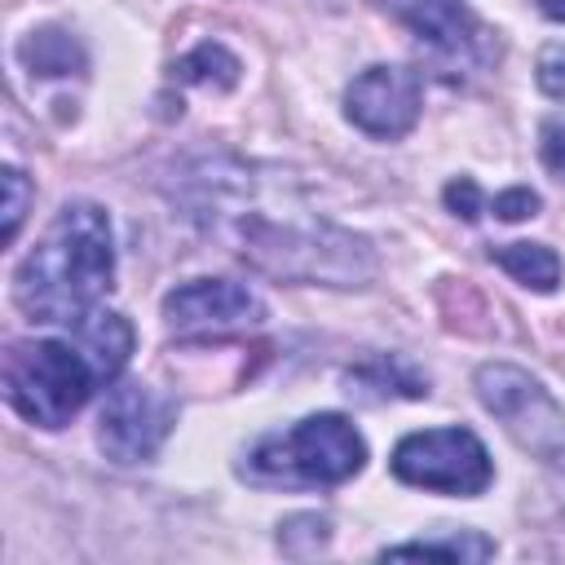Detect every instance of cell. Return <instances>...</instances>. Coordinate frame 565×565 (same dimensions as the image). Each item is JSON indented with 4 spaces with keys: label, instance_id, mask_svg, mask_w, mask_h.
Returning <instances> with one entry per match:
<instances>
[{
    "label": "cell",
    "instance_id": "cell-1",
    "mask_svg": "<svg viewBox=\"0 0 565 565\" xmlns=\"http://www.w3.org/2000/svg\"><path fill=\"white\" fill-rule=\"evenodd\" d=\"M185 203L207 234L225 238L243 260L274 278L327 287H358L371 278L375 260L366 238L335 230L296 194H282L278 203L243 163H199Z\"/></svg>",
    "mask_w": 565,
    "mask_h": 565
},
{
    "label": "cell",
    "instance_id": "cell-2",
    "mask_svg": "<svg viewBox=\"0 0 565 565\" xmlns=\"http://www.w3.org/2000/svg\"><path fill=\"white\" fill-rule=\"evenodd\" d=\"M115 278L110 216L97 203H66L13 269V300L35 322H75Z\"/></svg>",
    "mask_w": 565,
    "mask_h": 565
},
{
    "label": "cell",
    "instance_id": "cell-3",
    "mask_svg": "<svg viewBox=\"0 0 565 565\" xmlns=\"http://www.w3.org/2000/svg\"><path fill=\"white\" fill-rule=\"evenodd\" d=\"M366 463V441L344 415H309L247 450L243 477L256 486H340Z\"/></svg>",
    "mask_w": 565,
    "mask_h": 565
},
{
    "label": "cell",
    "instance_id": "cell-4",
    "mask_svg": "<svg viewBox=\"0 0 565 565\" xmlns=\"http://www.w3.org/2000/svg\"><path fill=\"white\" fill-rule=\"evenodd\" d=\"M93 384L97 371L75 340H22L4 353V402L40 428L71 424Z\"/></svg>",
    "mask_w": 565,
    "mask_h": 565
},
{
    "label": "cell",
    "instance_id": "cell-5",
    "mask_svg": "<svg viewBox=\"0 0 565 565\" xmlns=\"http://www.w3.org/2000/svg\"><path fill=\"white\" fill-rule=\"evenodd\" d=\"M477 397L494 419H503V428L530 455L547 463L565 459V411L530 371L508 362H486L477 371Z\"/></svg>",
    "mask_w": 565,
    "mask_h": 565
},
{
    "label": "cell",
    "instance_id": "cell-6",
    "mask_svg": "<svg viewBox=\"0 0 565 565\" xmlns=\"http://www.w3.org/2000/svg\"><path fill=\"white\" fill-rule=\"evenodd\" d=\"M393 477L419 490H437V494H481L494 477L490 455L481 446L477 433L468 428H428V433H411L393 446L388 459Z\"/></svg>",
    "mask_w": 565,
    "mask_h": 565
},
{
    "label": "cell",
    "instance_id": "cell-7",
    "mask_svg": "<svg viewBox=\"0 0 565 565\" xmlns=\"http://www.w3.org/2000/svg\"><path fill=\"white\" fill-rule=\"evenodd\" d=\"M380 4L393 18H402L415 31V40L428 49V57L441 62L450 75L481 71L499 53L494 35L477 22V13L463 0H380Z\"/></svg>",
    "mask_w": 565,
    "mask_h": 565
},
{
    "label": "cell",
    "instance_id": "cell-8",
    "mask_svg": "<svg viewBox=\"0 0 565 565\" xmlns=\"http://www.w3.org/2000/svg\"><path fill=\"white\" fill-rule=\"evenodd\" d=\"M172 424H177V406L163 393H154L146 384H119L102 402L97 446L115 463H141L163 446Z\"/></svg>",
    "mask_w": 565,
    "mask_h": 565
},
{
    "label": "cell",
    "instance_id": "cell-9",
    "mask_svg": "<svg viewBox=\"0 0 565 565\" xmlns=\"http://www.w3.org/2000/svg\"><path fill=\"white\" fill-rule=\"evenodd\" d=\"M419 75L406 66H366L344 88V115L375 141H397L419 119Z\"/></svg>",
    "mask_w": 565,
    "mask_h": 565
},
{
    "label": "cell",
    "instance_id": "cell-10",
    "mask_svg": "<svg viewBox=\"0 0 565 565\" xmlns=\"http://www.w3.org/2000/svg\"><path fill=\"white\" fill-rule=\"evenodd\" d=\"M163 318L177 335H225V331L256 327L265 318V305L243 282L194 278L163 296Z\"/></svg>",
    "mask_w": 565,
    "mask_h": 565
},
{
    "label": "cell",
    "instance_id": "cell-11",
    "mask_svg": "<svg viewBox=\"0 0 565 565\" xmlns=\"http://www.w3.org/2000/svg\"><path fill=\"white\" fill-rule=\"evenodd\" d=\"M66 327H71V340L88 353L97 380H115V375L124 371V362H128V353H132V340H137L124 313H110V309L97 305V309H88L84 318L66 322Z\"/></svg>",
    "mask_w": 565,
    "mask_h": 565
},
{
    "label": "cell",
    "instance_id": "cell-12",
    "mask_svg": "<svg viewBox=\"0 0 565 565\" xmlns=\"http://www.w3.org/2000/svg\"><path fill=\"white\" fill-rule=\"evenodd\" d=\"M349 393L353 397H366V402H380V397H419L428 393V380H419L402 358H366L362 366H353L344 375Z\"/></svg>",
    "mask_w": 565,
    "mask_h": 565
},
{
    "label": "cell",
    "instance_id": "cell-13",
    "mask_svg": "<svg viewBox=\"0 0 565 565\" xmlns=\"http://www.w3.org/2000/svg\"><path fill=\"white\" fill-rule=\"evenodd\" d=\"M18 62L31 71V75H79L84 71V49L66 35V31H31L22 44H18Z\"/></svg>",
    "mask_w": 565,
    "mask_h": 565
},
{
    "label": "cell",
    "instance_id": "cell-14",
    "mask_svg": "<svg viewBox=\"0 0 565 565\" xmlns=\"http://www.w3.org/2000/svg\"><path fill=\"white\" fill-rule=\"evenodd\" d=\"M490 260L534 291H556L561 282V256L543 243H503V247H490Z\"/></svg>",
    "mask_w": 565,
    "mask_h": 565
},
{
    "label": "cell",
    "instance_id": "cell-15",
    "mask_svg": "<svg viewBox=\"0 0 565 565\" xmlns=\"http://www.w3.org/2000/svg\"><path fill=\"white\" fill-rule=\"evenodd\" d=\"M238 57L225 49V44H199L194 53H185L177 62V79L185 84H203V88H234L238 84Z\"/></svg>",
    "mask_w": 565,
    "mask_h": 565
},
{
    "label": "cell",
    "instance_id": "cell-16",
    "mask_svg": "<svg viewBox=\"0 0 565 565\" xmlns=\"http://www.w3.org/2000/svg\"><path fill=\"white\" fill-rule=\"evenodd\" d=\"M384 556H446V561H486L494 556V543L477 530L450 534V539H419V543H397L384 547Z\"/></svg>",
    "mask_w": 565,
    "mask_h": 565
},
{
    "label": "cell",
    "instance_id": "cell-17",
    "mask_svg": "<svg viewBox=\"0 0 565 565\" xmlns=\"http://www.w3.org/2000/svg\"><path fill=\"white\" fill-rule=\"evenodd\" d=\"M539 88L547 93V97H556V102H565V44H552V49H543L539 53Z\"/></svg>",
    "mask_w": 565,
    "mask_h": 565
},
{
    "label": "cell",
    "instance_id": "cell-18",
    "mask_svg": "<svg viewBox=\"0 0 565 565\" xmlns=\"http://www.w3.org/2000/svg\"><path fill=\"white\" fill-rule=\"evenodd\" d=\"M539 154H543L547 172L565 181V119H547V124H543V132H539Z\"/></svg>",
    "mask_w": 565,
    "mask_h": 565
},
{
    "label": "cell",
    "instance_id": "cell-19",
    "mask_svg": "<svg viewBox=\"0 0 565 565\" xmlns=\"http://www.w3.org/2000/svg\"><path fill=\"white\" fill-rule=\"evenodd\" d=\"M446 207L455 216H463V221H477L481 216V190H477V181L472 177H455L446 185Z\"/></svg>",
    "mask_w": 565,
    "mask_h": 565
},
{
    "label": "cell",
    "instance_id": "cell-20",
    "mask_svg": "<svg viewBox=\"0 0 565 565\" xmlns=\"http://www.w3.org/2000/svg\"><path fill=\"white\" fill-rule=\"evenodd\" d=\"M4 190H9V203H4V238H13L18 225H22V212H26V177L18 168H4Z\"/></svg>",
    "mask_w": 565,
    "mask_h": 565
},
{
    "label": "cell",
    "instance_id": "cell-21",
    "mask_svg": "<svg viewBox=\"0 0 565 565\" xmlns=\"http://www.w3.org/2000/svg\"><path fill=\"white\" fill-rule=\"evenodd\" d=\"M534 212H539V194L525 190V185L494 194V216H503V221H525V216H534Z\"/></svg>",
    "mask_w": 565,
    "mask_h": 565
},
{
    "label": "cell",
    "instance_id": "cell-22",
    "mask_svg": "<svg viewBox=\"0 0 565 565\" xmlns=\"http://www.w3.org/2000/svg\"><path fill=\"white\" fill-rule=\"evenodd\" d=\"M552 22H565V0H534Z\"/></svg>",
    "mask_w": 565,
    "mask_h": 565
}]
</instances>
